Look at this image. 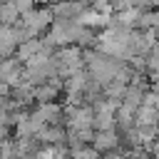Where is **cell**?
Wrapping results in <instances>:
<instances>
[{"label":"cell","instance_id":"obj_1","mask_svg":"<svg viewBox=\"0 0 159 159\" xmlns=\"http://www.w3.org/2000/svg\"><path fill=\"white\" fill-rule=\"evenodd\" d=\"M17 5L15 2H0V25H12V20L17 17Z\"/></svg>","mask_w":159,"mask_h":159}]
</instances>
